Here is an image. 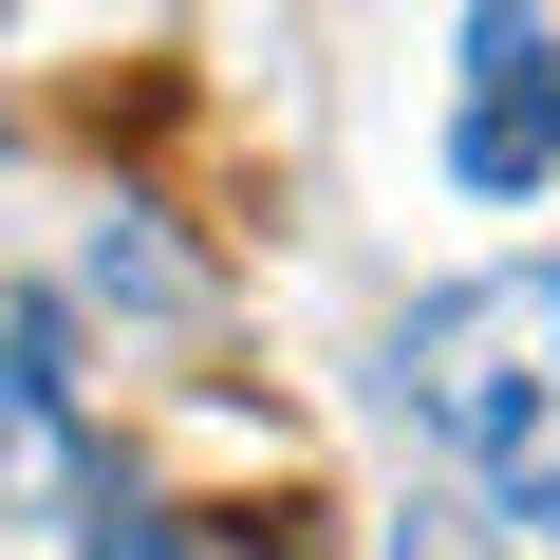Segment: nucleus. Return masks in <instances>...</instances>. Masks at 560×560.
<instances>
[{"instance_id": "obj_4", "label": "nucleus", "mask_w": 560, "mask_h": 560, "mask_svg": "<svg viewBox=\"0 0 560 560\" xmlns=\"http://www.w3.org/2000/svg\"><path fill=\"white\" fill-rule=\"evenodd\" d=\"M393 560H486V523H448V504H411V523H393Z\"/></svg>"}, {"instance_id": "obj_5", "label": "nucleus", "mask_w": 560, "mask_h": 560, "mask_svg": "<svg viewBox=\"0 0 560 560\" xmlns=\"http://www.w3.org/2000/svg\"><path fill=\"white\" fill-rule=\"evenodd\" d=\"M523 523H541V541H560V467H541V486H523Z\"/></svg>"}, {"instance_id": "obj_2", "label": "nucleus", "mask_w": 560, "mask_h": 560, "mask_svg": "<svg viewBox=\"0 0 560 560\" xmlns=\"http://www.w3.org/2000/svg\"><path fill=\"white\" fill-rule=\"evenodd\" d=\"M448 187H467V206H541V187H560V38H541V20H467Z\"/></svg>"}, {"instance_id": "obj_3", "label": "nucleus", "mask_w": 560, "mask_h": 560, "mask_svg": "<svg viewBox=\"0 0 560 560\" xmlns=\"http://www.w3.org/2000/svg\"><path fill=\"white\" fill-rule=\"evenodd\" d=\"M0 504H94V448H75V374L38 318H0Z\"/></svg>"}, {"instance_id": "obj_1", "label": "nucleus", "mask_w": 560, "mask_h": 560, "mask_svg": "<svg viewBox=\"0 0 560 560\" xmlns=\"http://www.w3.org/2000/svg\"><path fill=\"white\" fill-rule=\"evenodd\" d=\"M393 393H411V430L448 448V467H486L504 504L560 467V261H486V280H448V300L393 337Z\"/></svg>"}]
</instances>
